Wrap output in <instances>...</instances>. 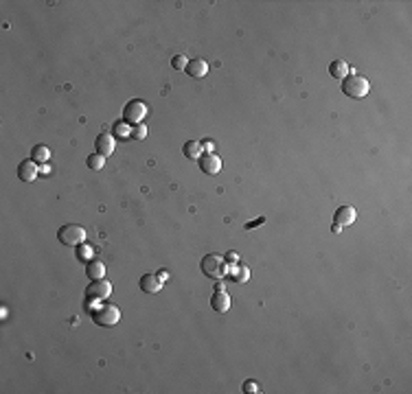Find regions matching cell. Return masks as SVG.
<instances>
[{
	"label": "cell",
	"mask_w": 412,
	"mask_h": 394,
	"mask_svg": "<svg viewBox=\"0 0 412 394\" xmlns=\"http://www.w3.org/2000/svg\"><path fill=\"white\" fill-rule=\"evenodd\" d=\"M200 169L204 171L206 175H217L219 169H222V160H219L215 153H204L200 158Z\"/></svg>",
	"instance_id": "52a82bcc"
},
{
	"label": "cell",
	"mask_w": 412,
	"mask_h": 394,
	"mask_svg": "<svg viewBox=\"0 0 412 394\" xmlns=\"http://www.w3.org/2000/svg\"><path fill=\"white\" fill-rule=\"evenodd\" d=\"M132 138H136V140H145V138H147V127L142 123L134 125V127H132Z\"/></svg>",
	"instance_id": "ffe728a7"
},
{
	"label": "cell",
	"mask_w": 412,
	"mask_h": 394,
	"mask_svg": "<svg viewBox=\"0 0 412 394\" xmlns=\"http://www.w3.org/2000/svg\"><path fill=\"white\" fill-rule=\"evenodd\" d=\"M112 293V285L108 280H92L90 285L86 287V300L88 302H101Z\"/></svg>",
	"instance_id": "277c9868"
},
{
	"label": "cell",
	"mask_w": 412,
	"mask_h": 394,
	"mask_svg": "<svg viewBox=\"0 0 412 394\" xmlns=\"http://www.w3.org/2000/svg\"><path fill=\"white\" fill-rule=\"evenodd\" d=\"M92 318H95V322L101 326H114V324H119V320H121V311L117 307H112V304H101V307L92 313Z\"/></svg>",
	"instance_id": "5b68a950"
},
{
	"label": "cell",
	"mask_w": 412,
	"mask_h": 394,
	"mask_svg": "<svg viewBox=\"0 0 412 394\" xmlns=\"http://www.w3.org/2000/svg\"><path fill=\"white\" fill-rule=\"evenodd\" d=\"M145 114H147V105L142 101H130L128 105H125V110H123V119L128 121V123H132V125H138Z\"/></svg>",
	"instance_id": "8992f818"
},
{
	"label": "cell",
	"mask_w": 412,
	"mask_h": 394,
	"mask_svg": "<svg viewBox=\"0 0 412 394\" xmlns=\"http://www.w3.org/2000/svg\"><path fill=\"white\" fill-rule=\"evenodd\" d=\"M186 64H189V62H186L184 55H175V57L171 59V66L175 70H186Z\"/></svg>",
	"instance_id": "7402d4cb"
},
{
	"label": "cell",
	"mask_w": 412,
	"mask_h": 394,
	"mask_svg": "<svg viewBox=\"0 0 412 394\" xmlns=\"http://www.w3.org/2000/svg\"><path fill=\"white\" fill-rule=\"evenodd\" d=\"M353 221H355V208L353 206H340L336 210V215H333V224H338L340 228L351 226Z\"/></svg>",
	"instance_id": "ba28073f"
},
{
	"label": "cell",
	"mask_w": 412,
	"mask_h": 394,
	"mask_svg": "<svg viewBox=\"0 0 412 394\" xmlns=\"http://www.w3.org/2000/svg\"><path fill=\"white\" fill-rule=\"evenodd\" d=\"M140 289L145 291V293H156V291H160L162 289V280H160V276H153V274H145L140 278Z\"/></svg>",
	"instance_id": "8fae6325"
},
{
	"label": "cell",
	"mask_w": 412,
	"mask_h": 394,
	"mask_svg": "<svg viewBox=\"0 0 412 394\" xmlns=\"http://www.w3.org/2000/svg\"><path fill=\"white\" fill-rule=\"evenodd\" d=\"M114 136H110V134H99L97 136V140H95V147H97V153H101L103 158L110 156V153H114Z\"/></svg>",
	"instance_id": "30bf717a"
},
{
	"label": "cell",
	"mask_w": 412,
	"mask_h": 394,
	"mask_svg": "<svg viewBox=\"0 0 412 394\" xmlns=\"http://www.w3.org/2000/svg\"><path fill=\"white\" fill-rule=\"evenodd\" d=\"M261 224H266V217H259V219H255V221H248V224H246V230H252V228H257V226H261Z\"/></svg>",
	"instance_id": "d4e9b609"
},
{
	"label": "cell",
	"mask_w": 412,
	"mask_h": 394,
	"mask_svg": "<svg viewBox=\"0 0 412 394\" xmlns=\"http://www.w3.org/2000/svg\"><path fill=\"white\" fill-rule=\"evenodd\" d=\"M244 390L248 392V394H257V392H259V386H257L255 381H246V384H244Z\"/></svg>",
	"instance_id": "cb8c5ba5"
},
{
	"label": "cell",
	"mask_w": 412,
	"mask_h": 394,
	"mask_svg": "<svg viewBox=\"0 0 412 394\" xmlns=\"http://www.w3.org/2000/svg\"><path fill=\"white\" fill-rule=\"evenodd\" d=\"M37 162H33V160L29 158V160H24V162H20V166H18V177L22 182H33L37 177Z\"/></svg>",
	"instance_id": "9c48e42d"
},
{
	"label": "cell",
	"mask_w": 412,
	"mask_h": 394,
	"mask_svg": "<svg viewBox=\"0 0 412 394\" xmlns=\"http://www.w3.org/2000/svg\"><path fill=\"white\" fill-rule=\"evenodd\" d=\"M48 156H51V151H48V147H44V145H37V147H33V151H31V160L33 162H46Z\"/></svg>",
	"instance_id": "ac0fdd59"
},
{
	"label": "cell",
	"mask_w": 412,
	"mask_h": 394,
	"mask_svg": "<svg viewBox=\"0 0 412 394\" xmlns=\"http://www.w3.org/2000/svg\"><path fill=\"white\" fill-rule=\"evenodd\" d=\"M86 164H88V169H92V171H101L103 164H106V158H103L101 153H92V156H88Z\"/></svg>",
	"instance_id": "d6986e66"
},
{
	"label": "cell",
	"mask_w": 412,
	"mask_h": 394,
	"mask_svg": "<svg viewBox=\"0 0 412 394\" xmlns=\"http://www.w3.org/2000/svg\"><path fill=\"white\" fill-rule=\"evenodd\" d=\"M228 271H233V278L237 282H241V285L248 282V278H250V269L246 267V265H230Z\"/></svg>",
	"instance_id": "e0dca14e"
},
{
	"label": "cell",
	"mask_w": 412,
	"mask_h": 394,
	"mask_svg": "<svg viewBox=\"0 0 412 394\" xmlns=\"http://www.w3.org/2000/svg\"><path fill=\"white\" fill-rule=\"evenodd\" d=\"M213 147H215V142H213V140H204V142H202V149H206V153H213Z\"/></svg>",
	"instance_id": "484cf974"
},
{
	"label": "cell",
	"mask_w": 412,
	"mask_h": 394,
	"mask_svg": "<svg viewBox=\"0 0 412 394\" xmlns=\"http://www.w3.org/2000/svg\"><path fill=\"white\" fill-rule=\"evenodd\" d=\"M369 90H371L369 79L362 75H347L342 81V92L351 99H364Z\"/></svg>",
	"instance_id": "7a4b0ae2"
},
{
	"label": "cell",
	"mask_w": 412,
	"mask_h": 394,
	"mask_svg": "<svg viewBox=\"0 0 412 394\" xmlns=\"http://www.w3.org/2000/svg\"><path fill=\"white\" fill-rule=\"evenodd\" d=\"M92 252H95V250H92L90 246H84V243L77 246V259H79V261H88L92 257Z\"/></svg>",
	"instance_id": "44dd1931"
},
{
	"label": "cell",
	"mask_w": 412,
	"mask_h": 394,
	"mask_svg": "<svg viewBox=\"0 0 412 394\" xmlns=\"http://www.w3.org/2000/svg\"><path fill=\"white\" fill-rule=\"evenodd\" d=\"M114 131H117V136H123V138L132 136V130H128V125L125 123H117L114 125Z\"/></svg>",
	"instance_id": "603a6c76"
},
{
	"label": "cell",
	"mask_w": 412,
	"mask_h": 394,
	"mask_svg": "<svg viewBox=\"0 0 412 394\" xmlns=\"http://www.w3.org/2000/svg\"><path fill=\"white\" fill-rule=\"evenodd\" d=\"M226 261H230V263H233V261H237V254H228Z\"/></svg>",
	"instance_id": "83f0119b"
},
{
	"label": "cell",
	"mask_w": 412,
	"mask_h": 394,
	"mask_svg": "<svg viewBox=\"0 0 412 394\" xmlns=\"http://www.w3.org/2000/svg\"><path fill=\"white\" fill-rule=\"evenodd\" d=\"M224 287H226V285H224V282H222V280H217V285H215V289H217V291H224Z\"/></svg>",
	"instance_id": "4316f807"
},
{
	"label": "cell",
	"mask_w": 412,
	"mask_h": 394,
	"mask_svg": "<svg viewBox=\"0 0 412 394\" xmlns=\"http://www.w3.org/2000/svg\"><path fill=\"white\" fill-rule=\"evenodd\" d=\"M211 307H213V311H217V313H226L228 309H230L228 293H226V291H217L215 296L211 298Z\"/></svg>",
	"instance_id": "7c38bea8"
},
{
	"label": "cell",
	"mask_w": 412,
	"mask_h": 394,
	"mask_svg": "<svg viewBox=\"0 0 412 394\" xmlns=\"http://www.w3.org/2000/svg\"><path fill=\"white\" fill-rule=\"evenodd\" d=\"M200 267H202V271H204V276H208V278H215V280L224 278V276L228 274L226 259L219 257V254H206V257L202 259Z\"/></svg>",
	"instance_id": "6da1fadb"
},
{
	"label": "cell",
	"mask_w": 412,
	"mask_h": 394,
	"mask_svg": "<svg viewBox=\"0 0 412 394\" xmlns=\"http://www.w3.org/2000/svg\"><path fill=\"white\" fill-rule=\"evenodd\" d=\"M329 75L336 77V79H344L349 75V64L342 62V59H336V62L329 64Z\"/></svg>",
	"instance_id": "5bb4252c"
},
{
	"label": "cell",
	"mask_w": 412,
	"mask_h": 394,
	"mask_svg": "<svg viewBox=\"0 0 412 394\" xmlns=\"http://www.w3.org/2000/svg\"><path fill=\"white\" fill-rule=\"evenodd\" d=\"M331 230H333V232H336V235H340V230H342V228H340V226H338V224H333V228H331Z\"/></svg>",
	"instance_id": "f1b7e54d"
},
{
	"label": "cell",
	"mask_w": 412,
	"mask_h": 394,
	"mask_svg": "<svg viewBox=\"0 0 412 394\" xmlns=\"http://www.w3.org/2000/svg\"><path fill=\"white\" fill-rule=\"evenodd\" d=\"M182 151H184V156H186V158H191V160H200V158H202V142H197V140L184 142Z\"/></svg>",
	"instance_id": "2e32d148"
},
{
	"label": "cell",
	"mask_w": 412,
	"mask_h": 394,
	"mask_svg": "<svg viewBox=\"0 0 412 394\" xmlns=\"http://www.w3.org/2000/svg\"><path fill=\"white\" fill-rule=\"evenodd\" d=\"M86 274L90 280H101L103 274H106V267H103V263H99V261H90L86 267Z\"/></svg>",
	"instance_id": "9a60e30c"
},
{
	"label": "cell",
	"mask_w": 412,
	"mask_h": 394,
	"mask_svg": "<svg viewBox=\"0 0 412 394\" xmlns=\"http://www.w3.org/2000/svg\"><path fill=\"white\" fill-rule=\"evenodd\" d=\"M57 239L62 246H68V248H75V246H81L86 239V230L77 224H66L59 228L57 232Z\"/></svg>",
	"instance_id": "3957f363"
},
{
	"label": "cell",
	"mask_w": 412,
	"mask_h": 394,
	"mask_svg": "<svg viewBox=\"0 0 412 394\" xmlns=\"http://www.w3.org/2000/svg\"><path fill=\"white\" fill-rule=\"evenodd\" d=\"M186 73H189L191 77H195V79H200V77H204L208 73V66L204 59H191L189 64H186Z\"/></svg>",
	"instance_id": "4fadbf2b"
}]
</instances>
